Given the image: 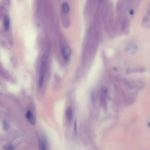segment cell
<instances>
[{
	"instance_id": "1",
	"label": "cell",
	"mask_w": 150,
	"mask_h": 150,
	"mask_svg": "<svg viewBox=\"0 0 150 150\" xmlns=\"http://www.w3.org/2000/svg\"><path fill=\"white\" fill-rule=\"evenodd\" d=\"M47 57L45 56H43L41 60V65L39 75V86L42 87L44 83L45 70L47 61Z\"/></svg>"
},
{
	"instance_id": "2",
	"label": "cell",
	"mask_w": 150,
	"mask_h": 150,
	"mask_svg": "<svg viewBox=\"0 0 150 150\" xmlns=\"http://www.w3.org/2000/svg\"><path fill=\"white\" fill-rule=\"evenodd\" d=\"M61 52L65 59L66 60H68L71 53L70 48L67 46H64L62 48Z\"/></svg>"
},
{
	"instance_id": "3",
	"label": "cell",
	"mask_w": 150,
	"mask_h": 150,
	"mask_svg": "<svg viewBox=\"0 0 150 150\" xmlns=\"http://www.w3.org/2000/svg\"><path fill=\"white\" fill-rule=\"evenodd\" d=\"M26 118L27 120L30 124L33 125H34L36 124V119L34 116L32 114L31 111H28L26 115Z\"/></svg>"
},
{
	"instance_id": "4",
	"label": "cell",
	"mask_w": 150,
	"mask_h": 150,
	"mask_svg": "<svg viewBox=\"0 0 150 150\" xmlns=\"http://www.w3.org/2000/svg\"><path fill=\"white\" fill-rule=\"evenodd\" d=\"M38 145L39 150H47V141L45 138H42L39 140Z\"/></svg>"
},
{
	"instance_id": "5",
	"label": "cell",
	"mask_w": 150,
	"mask_h": 150,
	"mask_svg": "<svg viewBox=\"0 0 150 150\" xmlns=\"http://www.w3.org/2000/svg\"><path fill=\"white\" fill-rule=\"evenodd\" d=\"M138 50V47L135 44H130L126 47V50L130 53H136Z\"/></svg>"
},
{
	"instance_id": "6",
	"label": "cell",
	"mask_w": 150,
	"mask_h": 150,
	"mask_svg": "<svg viewBox=\"0 0 150 150\" xmlns=\"http://www.w3.org/2000/svg\"><path fill=\"white\" fill-rule=\"evenodd\" d=\"M66 117L67 121L69 122H71L72 119V114L71 108L70 107H68L66 109Z\"/></svg>"
},
{
	"instance_id": "7",
	"label": "cell",
	"mask_w": 150,
	"mask_h": 150,
	"mask_svg": "<svg viewBox=\"0 0 150 150\" xmlns=\"http://www.w3.org/2000/svg\"><path fill=\"white\" fill-rule=\"evenodd\" d=\"M145 70L143 68H138L134 69H128L127 70V73H131L134 72H143Z\"/></svg>"
},
{
	"instance_id": "8",
	"label": "cell",
	"mask_w": 150,
	"mask_h": 150,
	"mask_svg": "<svg viewBox=\"0 0 150 150\" xmlns=\"http://www.w3.org/2000/svg\"><path fill=\"white\" fill-rule=\"evenodd\" d=\"M4 24L5 29L7 30L9 29L10 26V20L9 17L7 16H6L4 18Z\"/></svg>"
},
{
	"instance_id": "9",
	"label": "cell",
	"mask_w": 150,
	"mask_h": 150,
	"mask_svg": "<svg viewBox=\"0 0 150 150\" xmlns=\"http://www.w3.org/2000/svg\"><path fill=\"white\" fill-rule=\"evenodd\" d=\"M63 12L65 13H67L68 12L69 10V7L68 4L66 2L63 3L62 6Z\"/></svg>"
},
{
	"instance_id": "10",
	"label": "cell",
	"mask_w": 150,
	"mask_h": 150,
	"mask_svg": "<svg viewBox=\"0 0 150 150\" xmlns=\"http://www.w3.org/2000/svg\"><path fill=\"white\" fill-rule=\"evenodd\" d=\"M14 145L10 142L7 144L3 148L4 150H14Z\"/></svg>"
},
{
	"instance_id": "11",
	"label": "cell",
	"mask_w": 150,
	"mask_h": 150,
	"mask_svg": "<svg viewBox=\"0 0 150 150\" xmlns=\"http://www.w3.org/2000/svg\"><path fill=\"white\" fill-rule=\"evenodd\" d=\"M3 124L4 129L5 130H8L9 129V124L7 120L5 119L3 121Z\"/></svg>"
},
{
	"instance_id": "12",
	"label": "cell",
	"mask_w": 150,
	"mask_h": 150,
	"mask_svg": "<svg viewBox=\"0 0 150 150\" xmlns=\"http://www.w3.org/2000/svg\"><path fill=\"white\" fill-rule=\"evenodd\" d=\"M74 134L75 135H77V122L75 121L74 125V128L73 131Z\"/></svg>"
},
{
	"instance_id": "13",
	"label": "cell",
	"mask_w": 150,
	"mask_h": 150,
	"mask_svg": "<svg viewBox=\"0 0 150 150\" xmlns=\"http://www.w3.org/2000/svg\"><path fill=\"white\" fill-rule=\"evenodd\" d=\"M102 89L104 93H106L107 90V88L105 86H102Z\"/></svg>"
},
{
	"instance_id": "14",
	"label": "cell",
	"mask_w": 150,
	"mask_h": 150,
	"mask_svg": "<svg viewBox=\"0 0 150 150\" xmlns=\"http://www.w3.org/2000/svg\"><path fill=\"white\" fill-rule=\"evenodd\" d=\"M149 126H150V122L149 124Z\"/></svg>"
}]
</instances>
